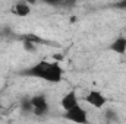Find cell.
Instances as JSON below:
<instances>
[{
	"instance_id": "cell-7",
	"label": "cell",
	"mask_w": 126,
	"mask_h": 124,
	"mask_svg": "<svg viewBox=\"0 0 126 124\" xmlns=\"http://www.w3.org/2000/svg\"><path fill=\"white\" fill-rule=\"evenodd\" d=\"M10 12H12L15 16H18V18H27V16L31 13V6H30V3H27V1H18V3H15V4L12 6Z\"/></svg>"
},
{
	"instance_id": "cell-2",
	"label": "cell",
	"mask_w": 126,
	"mask_h": 124,
	"mask_svg": "<svg viewBox=\"0 0 126 124\" xmlns=\"http://www.w3.org/2000/svg\"><path fill=\"white\" fill-rule=\"evenodd\" d=\"M63 118L69 123L73 124H90V118H88V111L79 104L78 107L69 110V111H64L63 112Z\"/></svg>"
},
{
	"instance_id": "cell-3",
	"label": "cell",
	"mask_w": 126,
	"mask_h": 124,
	"mask_svg": "<svg viewBox=\"0 0 126 124\" xmlns=\"http://www.w3.org/2000/svg\"><path fill=\"white\" fill-rule=\"evenodd\" d=\"M31 104H32V114L35 117H46L50 111V104H48V99L44 93L32 95Z\"/></svg>"
},
{
	"instance_id": "cell-9",
	"label": "cell",
	"mask_w": 126,
	"mask_h": 124,
	"mask_svg": "<svg viewBox=\"0 0 126 124\" xmlns=\"http://www.w3.org/2000/svg\"><path fill=\"white\" fill-rule=\"evenodd\" d=\"M22 45H24L25 51H28V53H37V42H35V39H32L31 37H27L24 39Z\"/></svg>"
},
{
	"instance_id": "cell-13",
	"label": "cell",
	"mask_w": 126,
	"mask_h": 124,
	"mask_svg": "<svg viewBox=\"0 0 126 124\" xmlns=\"http://www.w3.org/2000/svg\"><path fill=\"white\" fill-rule=\"evenodd\" d=\"M125 37H126V26H125Z\"/></svg>"
},
{
	"instance_id": "cell-10",
	"label": "cell",
	"mask_w": 126,
	"mask_h": 124,
	"mask_svg": "<svg viewBox=\"0 0 126 124\" xmlns=\"http://www.w3.org/2000/svg\"><path fill=\"white\" fill-rule=\"evenodd\" d=\"M104 118H106L107 123H116V121H119V114L116 112V110L107 108L104 111Z\"/></svg>"
},
{
	"instance_id": "cell-12",
	"label": "cell",
	"mask_w": 126,
	"mask_h": 124,
	"mask_svg": "<svg viewBox=\"0 0 126 124\" xmlns=\"http://www.w3.org/2000/svg\"><path fill=\"white\" fill-rule=\"evenodd\" d=\"M1 108H3V105H1V98H0V112H1Z\"/></svg>"
},
{
	"instance_id": "cell-8",
	"label": "cell",
	"mask_w": 126,
	"mask_h": 124,
	"mask_svg": "<svg viewBox=\"0 0 126 124\" xmlns=\"http://www.w3.org/2000/svg\"><path fill=\"white\" fill-rule=\"evenodd\" d=\"M19 110L24 114H32V104H31V96H24L19 102Z\"/></svg>"
},
{
	"instance_id": "cell-1",
	"label": "cell",
	"mask_w": 126,
	"mask_h": 124,
	"mask_svg": "<svg viewBox=\"0 0 126 124\" xmlns=\"http://www.w3.org/2000/svg\"><path fill=\"white\" fill-rule=\"evenodd\" d=\"M21 74L38 80H44L51 85H57L64 77V70L57 60H40L27 67Z\"/></svg>"
},
{
	"instance_id": "cell-4",
	"label": "cell",
	"mask_w": 126,
	"mask_h": 124,
	"mask_svg": "<svg viewBox=\"0 0 126 124\" xmlns=\"http://www.w3.org/2000/svg\"><path fill=\"white\" fill-rule=\"evenodd\" d=\"M85 101H87V104H90L95 110H103L107 105V102H109L107 96L101 91H97V89H91L90 92L87 93Z\"/></svg>"
},
{
	"instance_id": "cell-5",
	"label": "cell",
	"mask_w": 126,
	"mask_h": 124,
	"mask_svg": "<svg viewBox=\"0 0 126 124\" xmlns=\"http://www.w3.org/2000/svg\"><path fill=\"white\" fill-rule=\"evenodd\" d=\"M79 104H81L79 102V96H78V93L75 92V91L66 92L62 96V99H60V107H62L63 112L64 111H69V110H72L75 107H78Z\"/></svg>"
},
{
	"instance_id": "cell-6",
	"label": "cell",
	"mask_w": 126,
	"mask_h": 124,
	"mask_svg": "<svg viewBox=\"0 0 126 124\" xmlns=\"http://www.w3.org/2000/svg\"><path fill=\"white\" fill-rule=\"evenodd\" d=\"M110 51H113L114 54H119V56H126V37L125 35H119L116 37L111 44H110Z\"/></svg>"
},
{
	"instance_id": "cell-11",
	"label": "cell",
	"mask_w": 126,
	"mask_h": 124,
	"mask_svg": "<svg viewBox=\"0 0 126 124\" xmlns=\"http://www.w3.org/2000/svg\"><path fill=\"white\" fill-rule=\"evenodd\" d=\"M116 6H117V7H126V1H120V3H117Z\"/></svg>"
}]
</instances>
